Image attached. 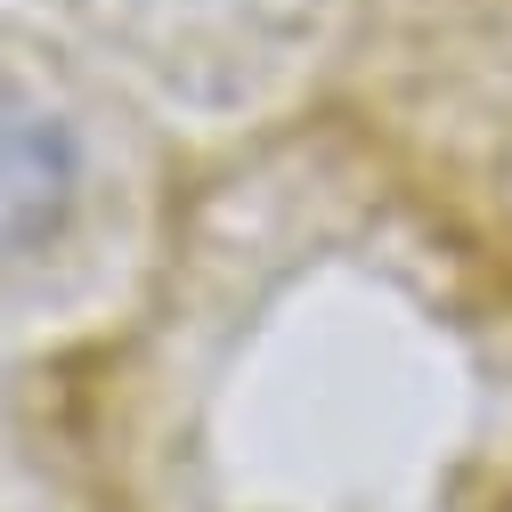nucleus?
I'll return each instance as SVG.
<instances>
[{
    "label": "nucleus",
    "instance_id": "f257e3e1",
    "mask_svg": "<svg viewBox=\"0 0 512 512\" xmlns=\"http://www.w3.org/2000/svg\"><path fill=\"white\" fill-rule=\"evenodd\" d=\"M66 179H74L66 139H57L41 114L0 106V236H33V228H49L57 204H66Z\"/></svg>",
    "mask_w": 512,
    "mask_h": 512
}]
</instances>
